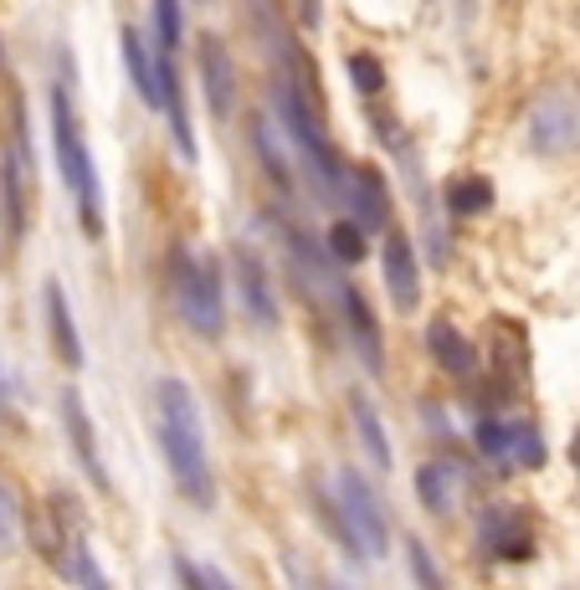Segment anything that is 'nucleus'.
Returning <instances> with one entry per match:
<instances>
[{
    "mask_svg": "<svg viewBox=\"0 0 580 590\" xmlns=\"http://www.w3.org/2000/svg\"><path fill=\"white\" fill-rule=\"evenodd\" d=\"M154 437H160L164 468L176 478L180 498L190 509L211 513L217 509V472H211V452H206L201 406H196V390L176 376H164L154 386Z\"/></svg>",
    "mask_w": 580,
    "mask_h": 590,
    "instance_id": "1",
    "label": "nucleus"
},
{
    "mask_svg": "<svg viewBox=\"0 0 580 590\" xmlns=\"http://www.w3.org/2000/svg\"><path fill=\"white\" fill-rule=\"evenodd\" d=\"M52 154L57 170H62V186L72 190V206H78V227L88 237H103V221H109V201H103V180H98V160L88 149V134H82L78 113H72L68 88H52Z\"/></svg>",
    "mask_w": 580,
    "mask_h": 590,
    "instance_id": "2",
    "label": "nucleus"
},
{
    "mask_svg": "<svg viewBox=\"0 0 580 590\" xmlns=\"http://www.w3.org/2000/svg\"><path fill=\"white\" fill-rule=\"evenodd\" d=\"M176 309L190 323V334L221 339L227 334V278L211 252H180L176 257Z\"/></svg>",
    "mask_w": 580,
    "mask_h": 590,
    "instance_id": "3",
    "label": "nucleus"
},
{
    "mask_svg": "<svg viewBox=\"0 0 580 590\" xmlns=\"http://www.w3.org/2000/svg\"><path fill=\"white\" fill-rule=\"evenodd\" d=\"M524 144L534 149L540 160L576 154V149H580V88L560 82V88H544V93L529 103Z\"/></svg>",
    "mask_w": 580,
    "mask_h": 590,
    "instance_id": "4",
    "label": "nucleus"
},
{
    "mask_svg": "<svg viewBox=\"0 0 580 590\" xmlns=\"http://www.w3.org/2000/svg\"><path fill=\"white\" fill-rule=\"evenodd\" d=\"M339 503H344V519L354 529L360 560H380L391 544V523H386V503L370 493V483L354 468H339Z\"/></svg>",
    "mask_w": 580,
    "mask_h": 590,
    "instance_id": "5",
    "label": "nucleus"
},
{
    "mask_svg": "<svg viewBox=\"0 0 580 590\" xmlns=\"http://www.w3.org/2000/svg\"><path fill=\"white\" fill-rule=\"evenodd\" d=\"M478 550L499 560H529L534 554V529H529L519 503H488L478 519Z\"/></svg>",
    "mask_w": 580,
    "mask_h": 590,
    "instance_id": "6",
    "label": "nucleus"
},
{
    "mask_svg": "<svg viewBox=\"0 0 580 590\" xmlns=\"http://www.w3.org/2000/svg\"><path fill=\"white\" fill-rule=\"evenodd\" d=\"M380 272H386V293H391L396 309H417L421 303V257L417 242L406 231L386 227V242H380Z\"/></svg>",
    "mask_w": 580,
    "mask_h": 590,
    "instance_id": "7",
    "label": "nucleus"
},
{
    "mask_svg": "<svg viewBox=\"0 0 580 590\" xmlns=\"http://www.w3.org/2000/svg\"><path fill=\"white\" fill-rule=\"evenodd\" d=\"M231 278H237V293H242V309L247 319L257 323V329H278V319H283V309H278V293H272V272L268 262L257 252H237L231 257Z\"/></svg>",
    "mask_w": 580,
    "mask_h": 590,
    "instance_id": "8",
    "label": "nucleus"
},
{
    "mask_svg": "<svg viewBox=\"0 0 580 590\" xmlns=\"http://www.w3.org/2000/svg\"><path fill=\"white\" fill-rule=\"evenodd\" d=\"M62 427H68V442L78 452L82 472H88V483L98 493H113V478H109V462H103V447H98V431H93V417H88V406H82L78 390H62Z\"/></svg>",
    "mask_w": 580,
    "mask_h": 590,
    "instance_id": "9",
    "label": "nucleus"
},
{
    "mask_svg": "<svg viewBox=\"0 0 580 590\" xmlns=\"http://www.w3.org/2000/svg\"><path fill=\"white\" fill-rule=\"evenodd\" d=\"M196 62H201V88H206V108H211V119H231V113H237V62H231L227 41L206 31Z\"/></svg>",
    "mask_w": 580,
    "mask_h": 590,
    "instance_id": "10",
    "label": "nucleus"
},
{
    "mask_svg": "<svg viewBox=\"0 0 580 590\" xmlns=\"http://www.w3.org/2000/svg\"><path fill=\"white\" fill-rule=\"evenodd\" d=\"M344 206L360 221L364 231H386L391 227V190H386V174L376 164H350L344 174Z\"/></svg>",
    "mask_w": 580,
    "mask_h": 590,
    "instance_id": "11",
    "label": "nucleus"
},
{
    "mask_svg": "<svg viewBox=\"0 0 580 590\" xmlns=\"http://www.w3.org/2000/svg\"><path fill=\"white\" fill-rule=\"evenodd\" d=\"M160 113L170 119V144L186 164H196V123H190V103H186V82H180L176 52H160Z\"/></svg>",
    "mask_w": 580,
    "mask_h": 590,
    "instance_id": "12",
    "label": "nucleus"
},
{
    "mask_svg": "<svg viewBox=\"0 0 580 590\" xmlns=\"http://www.w3.org/2000/svg\"><path fill=\"white\" fill-rule=\"evenodd\" d=\"M119 57H123L129 82H134V93L144 98V108L160 113V47H149L139 27H123L119 31Z\"/></svg>",
    "mask_w": 580,
    "mask_h": 590,
    "instance_id": "13",
    "label": "nucleus"
},
{
    "mask_svg": "<svg viewBox=\"0 0 580 590\" xmlns=\"http://www.w3.org/2000/svg\"><path fill=\"white\" fill-rule=\"evenodd\" d=\"M41 298H47V334H52L57 360L68 364V370H82L88 354H82V334H78V323H72V303H68V293H62V282L47 278Z\"/></svg>",
    "mask_w": 580,
    "mask_h": 590,
    "instance_id": "14",
    "label": "nucleus"
},
{
    "mask_svg": "<svg viewBox=\"0 0 580 590\" xmlns=\"http://www.w3.org/2000/svg\"><path fill=\"white\" fill-rule=\"evenodd\" d=\"M427 349H432V360L442 364L447 376H458V380H468L472 370H478V349L468 344V334H462L452 319H442L437 313L432 323H427Z\"/></svg>",
    "mask_w": 580,
    "mask_h": 590,
    "instance_id": "15",
    "label": "nucleus"
},
{
    "mask_svg": "<svg viewBox=\"0 0 580 590\" xmlns=\"http://www.w3.org/2000/svg\"><path fill=\"white\" fill-rule=\"evenodd\" d=\"M462 468L458 462H427V468H417V498H421V509L427 513H452L462 503Z\"/></svg>",
    "mask_w": 580,
    "mask_h": 590,
    "instance_id": "16",
    "label": "nucleus"
},
{
    "mask_svg": "<svg viewBox=\"0 0 580 590\" xmlns=\"http://www.w3.org/2000/svg\"><path fill=\"white\" fill-rule=\"evenodd\" d=\"M0 201H6L11 231H27V129L0 154Z\"/></svg>",
    "mask_w": 580,
    "mask_h": 590,
    "instance_id": "17",
    "label": "nucleus"
},
{
    "mask_svg": "<svg viewBox=\"0 0 580 590\" xmlns=\"http://www.w3.org/2000/svg\"><path fill=\"white\" fill-rule=\"evenodd\" d=\"M350 417H354V437H360L364 457H370V468H376V472H391V462H396L391 437H386V427H380V411L370 406V396H364V390H354V396H350Z\"/></svg>",
    "mask_w": 580,
    "mask_h": 590,
    "instance_id": "18",
    "label": "nucleus"
},
{
    "mask_svg": "<svg viewBox=\"0 0 580 590\" xmlns=\"http://www.w3.org/2000/svg\"><path fill=\"white\" fill-rule=\"evenodd\" d=\"M344 319H350V334H354V349H360V360L370 364V370H386V349H380V323L376 313H370V303H364V293H354V288H344Z\"/></svg>",
    "mask_w": 580,
    "mask_h": 590,
    "instance_id": "19",
    "label": "nucleus"
},
{
    "mask_svg": "<svg viewBox=\"0 0 580 590\" xmlns=\"http://www.w3.org/2000/svg\"><path fill=\"white\" fill-rule=\"evenodd\" d=\"M447 211L452 216L493 211V180H488V174H458V180L447 186Z\"/></svg>",
    "mask_w": 580,
    "mask_h": 590,
    "instance_id": "20",
    "label": "nucleus"
},
{
    "mask_svg": "<svg viewBox=\"0 0 580 590\" xmlns=\"http://www.w3.org/2000/svg\"><path fill=\"white\" fill-rule=\"evenodd\" d=\"M472 442H478V452H483L499 472H513V427L509 421L483 417L478 427H472Z\"/></svg>",
    "mask_w": 580,
    "mask_h": 590,
    "instance_id": "21",
    "label": "nucleus"
},
{
    "mask_svg": "<svg viewBox=\"0 0 580 590\" xmlns=\"http://www.w3.org/2000/svg\"><path fill=\"white\" fill-rule=\"evenodd\" d=\"M252 144H257V154H262V164H268L272 186H278V190H293V170H288V154H283L288 139H278V129H272L268 119H257L252 123Z\"/></svg>",
    "mask_w": 580,
    "mask_h": 590,
    "instance_id": "22",
    "label": "nucleus"
},
{
    "mask_svg": "<svg viewBox=\"0 0 580 590\" xmlns=\"http://www.w3.org/2000/svg\"><path fill=\"white\" fill-rule=\"evenodd\" d=\"M324 252L334 257L339 268H354V262H364V252H370V242H364V227L360 221H334L329 227V242H324Z\"/></svg>",
    "mask_w": 580,
    "mask_h": 590,
    "instance_id": "23",
    "label": "nucleus"
},
{
    "mask_svg": "<svg viewBox=\"0 0 580 590\" xmlns=\"http://www.w3.org/2000/svg\"><path fill=\"white\" fill-rule=\"evenodd\" d=\"M509 427H513V472H534V468H544L550 447H544L540 421H509Z\"/></svg>",
    "mask_w": 580,
    "mask_h": 590,
    "instance_id": "24",
    "label": "nucleus"
},
{
    "mask_svg": "<svg viewBox=\"0 0 580 590\" xmlns=\"http://www.w3.org/2000/svg\"><path fill=\"white\" fill-rule=\"evenodd\" d=\"M149 16H154V47L160 52H180V37H186L180 0H149Z\"/></svg>",
    "mask_w": 580,
    "mask_h": 590,
    "instance_id": "25",
    "label": "nucleus"
},
{
    "mask_svg": "<svg viewBox=\"0 0 580 590\" xmlns=\"http://www.w3.org/2000/svg\"><path fill=\"white\" fill-rule=\"evenodd\" d=\"M344 62H350V82H354V93H360V98L386 93V68H380L376 52H350Z\"/></svg>",
    "mask_w": 580,
    "mask_h": 590,
    "instance_id": "26",
    "label": "nucleus"
},
{
    "mask_svg": "<svg viewBox=\"0 0 580 590\" xmlns=\"http://www.w3.org/2000/svg\"><path fill=\"white\" fill-rule=\"evenodd\" d=\"M16 544H21V498L0 478V554L16 550Z\"/></svg>",
    "mask_w": 580,
    "mask_h": 590,
    "instance_id": "27",
    "label": "nucleus"
},
{
    "mask_svg": "<svg viewBox=\"0 0 580 590\" xmlns=\"http://www.w3.org/2000/svg\"><path fill=\"white\" fill-rule=\"evenodd\" d=\"M406 564H411V580H417V586H427V590L442 586V570L432 564V554H427L421 539H406Z\"/></svg>",
    "mask_w": 580,
    "mask_h": 590,
    "instance_id": "28",
    "label": "nucleus"
},
{
    "mask_svg": "<svg viewBox=\"0 0 580 590\" xmlns=\"http://www.w3.org/2000/svg\"><path fill=\"white\" fill-rule=\"evenodd\" d=\"M176 580H180V586H217V590L231 586V576L211 570V564H190L186 554H176Z\"/></svg>",
    "mask_w": 580,
    "mask_h": 590,
    "instance_id": "29",
    "label": "nucleus"
},
{
    "mask_svg": "<svg viewBox=\"0 0 580 590\" xmlns=\"http://www.w3.org/2000/svg\"><path fill=\"white\" fill-rule=\"evenodd\" d=\"M16 417V386H6V376H0V421Z\"/></svg>",
    "mask_w": 580,
    "mask_h": 590,
    "instance_id": "30",
    "label": "nucleus"
},
{
    "mask_svg": "<svg viewBox=\"0 0 580 590\" xmlns=\"http://www.w3.org/2000/svg\"><path fill=\"white\" fill-rule=\"evenodd\" d=\"M0 262H6V227H0Z\"/></svg>",
    "mask_w": 580,
    "mask_h": 590,
    "instance_id": "31",
    "label": "nucleus"
},
{
    "mask_svg": "<svg viewBox=\"0 0 580 590\" xmlns=\"http://www.w3.org/2000/svg\"><path fill=\"white\" fill-rule=\"evenodd\" d=\"M576 457H580V442H576Z\"/></svg>",
    "mask_w": 580,
    "mask_h": 590,
    "instance_id": "32",
    "label": "nucleus"
}]
</instances>
